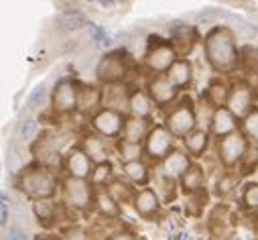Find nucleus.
<instances>
[{"label": "nucleus", "instance_id": "obj_7", "mask_svg": "<svg viewBox=\"0 0 258 240\" xmlns=\"http://www.w3.org/2000/svg\"><path fill=\"white\" fill-rule=\"evenodd\" d=\"M126 72H128V68H126V59H124L122 51L106 53L96 66V78L106 86L120 84L126 78Z\"/></svg>", "mask_w": 258, "mask_h": 240}, {"label": "nucleus", "instance_id": "obj_3", "mask_svg": "<svg viewBox=\"0 0 258 240\" xmlns=\"http://www.w3.org/2000/svg\"><path fill=\"white\" fill-rule=\"evenodd\" d=\"M165 129L175 139H187L193 131H198V116L191 98H181L171 108V112L165 118Z\"/></svg>", "mask_w": 258, "mask_h": 240}, {"label": "nucleus", "instance_id": "obj_10", "mask_svg": "<svg viewBox=\"0 0 258 240\" xmlns=\"http://www.w3.org/2000/svg\"><path fill=\"white\" fill-rule=\"evenodd\" d=\"M173 143H175V137L165 129V125H157V127H153L149 139L145 141V153L151 161L163 163L175 151Z\"/></svg>", "mask_w": 258, "mask_h": 240}, {"label": "nucleus", "instance_id": "obj_34", "mask_svg": "<svg viewBox=\"0 0 258 240\" xmlns=\"http://www.w3.org/2000/svg\"><path fill=\"white\" fill-rule=\"evenodd\" d=\"M240 175H250L258 169V145H252L250 143V149L248 153L244 155V159L240 161Z\"/></svg>", "mask_w": 258, "mask_h": 240}, {"label": "nucleus", "instance_id": "obj_35", "mask_svg": "<svg viewBox=\"0 0 258 240\" xmlns=\"http://www.w3.org/2000/svg\"><path fill=\"white\" fill-rule=\"evenodd\" d=\"M242 202L250 210H258V182H248L242 188Z\"/></svg>", "mask_w": 258, "mask_h": 240}, {"label": "nucleus", "instance_id": "obj_47", "mask_svg": "<svg viewBox=\"0 0 258 240\" xmlns=\"http://www.w3.org/2000/svg\"><path fill=\"white\" fill-rule=\"evenodd\" d=\"M35 240H47V238H41V236H37V238H35Z\"/></svg>", "mask_w": 258, "mask_h": 240}, {"label": "nucleus", "instance_id": "obj_22", "mask_svg": "<svg viewBox=\"0 0 258 240\" xmlns=\"http://www.w3.org/2000/svg\"><path fill=\"white\" fill-rule=\"evenodd\" d=\"M181 190L185 196H193L204 190V184H206V173H204V167L202 165H196L193 163L189 167V171L181 177Z\"/></svg>", "mask_w": 258, "mask_h": 240}, {"label": "nucleus", "instance_id": "obj_45", "mask_svg": "<svg viewBox=\"0 0 258 240\" xmlns=\"http://www.w3.org/2000/svg\"><path fill=\"white\" fill-rule=\"evenodd\" d=\"M106 240H137V238H135V234H133V232L120 230V232H114V234H110Z\"/></svg>", "mask_w": 258, "mask_h": 240}, {"label": "nucleus", "instance_id": "obj_33", "mask_svg": "<svg viewBox=\"0 0 258 240\" xmlns=\"http://www.w3.org/2000/svg\"><path fill=\"white\" fill-rule=\"evenodd\" d=\"M114 173H112V165L110 161L104 163V165H96V171H94V177H92V184L94 186H100V188H108L112 182H114Z\"/></svg>", "mask_w": 258, "mask_h": 240}, {"label": "nucleus", "instance_id": "obj_38", "mask_svg": "<svg viewBox=\"0 0 258 240\" xmlns=\"http://www.w3.org/2000/svg\"><path fill=\"white\" fill-rule=\"evenodd\" d=\"M240 62L248 72H258V47H250V45L244 47Z\"/></svg>", "mask_w": 258, "mask_h": 240}, {"label": "nucleus", "instance_id": "obj_15", "mask_svg": "<svg viewBox=\"0 0 258 240\" xmlns=\"http://www.w3.org/2000/svg\"><path fill=\"white\" fill-rule=\"evenodd\" d=\"M191 155L187 153V151H173L163 163H161V175H165V177H169V179H173V182H181V177L189 171V167L193 165L191 163V159H189Z\"/></svg>", "mask_w": 258, "mask_h": 240}, {"label": "nucleus", "instance_id": "obj_26", "mask_svg": "<svg viewBox=\"0 0 258 240\" xmlns=\"http://www.w3.org/2000/svg\"><path fill=\"white\" fill-rule=\"evenodd\" d=\"M102 92H104L102 108H112V110H118V112H120V108L128 110V96H131V94H126L124 88H120V86H106Z\"/></svg>", "mask_w": 258, "mask_h": 240}, {"label": "nucleus", "instance_id": "obj_25", "mask_svg": "<svg viewBox=\"0 0 258 240\" xmlns=\"http://www.w3.org/2000/svg\"><path fill=\"white\" fill-rule=\"evenodd\" d=\"M122 173L126 175L128 182H133L137 186H147L151 179V171L149 165L145 161H135V163H124L122 165Z\"/></svg>", "mask_w": 258, "mask_h": 240}, {"label": "nucleus", "instance_id": "obj_21", "mask_svg": "<svg viewBox=\"0 0 258 240\" xmlns=\"http://www.w3.org/2000/svg\"><path fill=\"white\" fill-rule=\"evenodd\" d=\"M153 106L155 104L151 102L149 94L143 90H133L131 96H128V112H131V116H135V118L149 120L153 114Z\"/></svg>", "mask_w": 258, "mask_h": 240}, {"label": "nucleus", "instance_id": "obj_4", "mask_svg": "<svg viewBox=\"0 0 258 240\" xmlns=\"http://www.w3.org/2000/svg\"><path fill=\"white\" fill-rule=\"evenodd\" d=\"M177 59H179V55L171 41L151 39L147 53H145V64L155 76H167V72L173 68Z\"/></svg>", "mask_w": 258, "mask_h": 240}, {"label": "nucleus", "instance_id": "obj_9", "mask_svg": "<svg viewBox=\"0 0 258 240\" xmlns=\"http://www.w3.org/2000/svg\"><path fill=\"white\" fill-rule=\"evenodd\" d=\"M124 123L126 118L122 112L112 110V108H102L92 116V127L96 135L104 139H118L124 133Z\"/></svg>", "mask_w": 258, "mask_h": 240}, {"label": "nucleus", "instance_id": "obj_8", "mask_svg": "<svg viewBox=\"0 0 258 240\" xmlns=\"http://www.w3.org/2000/svg\"><path fill=\"white\" fill-rule=\"evenodd\" d=\"M250 149V141L242 133H234L230 137H224L218 141V157L224 167H236L244 159V155Z\"/></svg>", "mask_w": 258, "mask_h": 240}, {"label": "nucleus", "instance_id": "obj_18", "mask_svg": "<svg viewBox=\"0 0 258 240\" xmlns=\"http://www.w3.org/2000/svg\"><path fill=\"white\" fill-rule=\"evenodd\" d=\"M153 127L149 120L145 118H135V116H128L126 123H124V133H122V139L128 141V143H137V145H143L149 135H151Z\"/></svg>", "mask_w": 258, "mask_h": 240}, {"label": "nucleus", "instance_id": "obj_36", "mask_svg": "<svg viewBox=\"0 0 258 240\" xmlns=\"http://www.w3.org/2000/svg\"><path fill=\"white\" fill-rule=\"evenodd\" d=\"M236 186H238V175H234V173H224V175L218 179V184H216V194H218L220 198H226Z\"/></svg>", "mask_w": 258, "mask_h": 240}, {"label": "nucleus", "instance_id": "obj_28", "mask_svg": "<svg viewBox=\"0 0 258 240\" xmlns=\"http://www.w3.org/2000/svg\"><path fill=\"white\" fill-rule=\"evenodd\" d=\"M206 98L216 106V108H224L228 104V98H230V88L222 82V80H214L208 90H206Z\"/></svg>", "mask_w": 258, "mask_h": 240}, {"label": "nucleus", "instance_id": "obj_30", "mask_svg": "<svg viewBox=\"0 0 258 240\" xmlns=\"http://www.w3.org/2000/svg\"><path fill=\"white\" fill-rule=\"evenodd\" d=\"M96 208H98V212L108 220V218H118L120 216V204H116V200L104 190V192H100L98 196H96Z\"/></svg>", "mask_w": 258, "mask_h": 240}, {"label": "nucleus", "instance_id": "obj_40", "mask_svg": "<svg viewBox=\"0 0 258 240\" xmlns=\"http://www.w3.org/2000/svg\"><path fill=\"white\" fill-rule=\"evenodd\" d=\"M45 100H47V88L41 84V86H37V88L31 92L29 104H31V108H39V106H43Z\"/></svg>", "mask_w": 258, "mask_h": 240}, {"label": "nucleus", "instance_id": "obj_17", "mask_svg": "<svg viewBox=\"0 0 258 240\" xmlns=\"http://www.w3.org/2000/svg\"><path fill=\"white\" fill-rule=\"evenodd\" d=\"M80 147H82L84 153L92 159L94 165H104V163H108L110 147H108V143H106L104 137H100V135H86V137L82 139V145H80Z\"/></svg>", "mask_w": 258, "mask_h": 240}, {"label": "nucleus", "instance_id": "obj_43", "mask_svg": "<svg viewBox=\"0 0 258 240\" xmlns=\"http://www.w3.org/2000/svg\"><path fill=\"white\" fill-rule=\"evenodd\" d=\"M9 198H7V194H3V206H0V224L3 226H7L9 224Z\"/></svg>", "mask_w": 258, "mask_h": 240}, {"label": "nucleus", "instance_id": "obj_41", "mask_svg": "<svg viewBox=\"0 0 258 240\" xmlns=\"http://www.w3.org/2000/svg\"><path fill=\"white\" fill-rule=\"evenodd\" d=\"M35 133H37V123H35V120H31V118H27L25 123L21 125V139L23 141H33Z\"/></svg>", "mask_w": 258, "mask_h": 240}, {"label": "nucleus", "instance_id": "obj_13", "mask_svg": "<svg viewBox=\"0 0 258 240\" xmlns=\"http://www.w3.org/2000/svg\"><path fill=\"white\" fill-rule=\"evenodd\" d=\"M147 94H149V98L155 106L165 108V106H169L177 100L179 90L167 80V76H153L147 82Z\"/></svg>", "mask_w": 258, "mask_h": 240}, {"label": "nucleus", "instance_id": "obj_46", "mask_svg": "<svg viewBox=\"0 0 258 240\" xmlns=\"http://www.w3.org/2000/svg\"><path fill=\"white\" fill-rule=\"evenodd\" d=\"M7 167H9L11 173H19V171H17V155H15L13 151L7 153Z\"/></svg>", "mask_w": 258, "mask_h": 240}, {"label": "nucleus", "instance_id": "obj_42", "mask_svg": "<svg viewBox=\"0 0 258 240\" xmlns=\"http://www.w3.org/2000/svg\"><path fill=\"white\" fill-rule=\"evenodd\" d=\"M63 240H88V236H86V230L84 228L74 226V228L63 232Z\"/></svg>", "mask_w": 258, "mask_h": 240}, {"label": "nucleus", "instance_id": "obj_27", "mask_svg": "<svg viewBox=\"0 0 258 240\" xmlns=\"http://www.w3.org/2000/svg\"><path fill=\"white\" fill-rule=\"evenodd\" d=\"M116 153H118V159L124 163H135V161H143L141 157L145 155V145H137V143H128L124 139L118 141L116 145Z\"/></svg>", "mask_w": 258, "mask_h": 240}, {"label": "nucleus", "instance_id": "obj_6", "mask_svg": "<svg viewBox=\"0 0 258 240\" xmlns=\"http://www.w3.org/2000/svg\"><path fill=\"white\" fill-rule=\"evenodd\" d=\"M51 106L53 112L59 116L76 112L80 108V84L70 78L59 80L51 94Z\"/></svg>", "mask_w": 258, "mask_h": 240}, {"label": "nucleus", "instance_id": "obj_31", "mask_svg": "<svg viewBox=\"0 0 258 240\" xmlns=\"http://www.w3.org/2000/svg\"><path fill=\"white\" fill-rule=\"evenodd\" d=\"M242 135L252 143L258 145V108L254 106V110L242 120Z\"/></svg>", "mask_w": 258, "mask_h": 240}, {"label": "nucleus", "instance_id": "obj_32", "mask_svg": "<svg viewBox=\"0 0 258 240\" xmlns=\"http://www.w3.org/2000/svg\"><path fill=\"white\" fill-rule=\"evenodd\" d=\"M214 114H216V106L206 98L200 102V106L196 108V116H198V127H202L206 131V127L212 125V120H214Z\"/></svg>", "mask_w": 258, "mask_h": 240}, {"label": "nucleus", "instance_id": "obj_20", "mask_svg": "<svg viewBox=\"0 0 258 240\" xmlns=\"http://www.w3.org/2000/svg\"><path fill=\"white\" fill-rule=\"evenodd\" d=\"M104 104V92L96 86H80V112L82 114H96L98 110H102L100 106Z\"/></svg>", "mask_w": 258, "mask_h": 240}, {"label": "nucleus", "instance_id": "obj_44", "mask_svg": "<svg viewBox=\"0 0 258 240\" xmlns=\"http://www.w3.org/2000/svg\"><path fill=\"white\" fill-rule=\"evenodd\" d=\"M9 240H31V238H29V234H27L23 228H11Z\"/></svg>", "mask_w": 258, "mask_h": 240}, {"label": "nucleus", "instance_id": "obj_1", "mask_svg": "<svg viewBox=\"0 0 258 240\" xmlns=\"http://www.w3.org/2000/svg\"><path fill=\"white\" fill-rule=\"evenodd\" d=\"M204 53L208 64L218 74H230L240 64L236 35L230 27H214L204 39Z\"/></svg>", "mask_w": 258, "mask_h": 240}, {"label": "nucleus", "instance_id": "obj_16", "mask_svg": "<svg viewBox=\"0 0 258 240\" xmlns=\"http://www.w3.org/2000/svg\"><path fill=\"white\" fill-rule=\"evenodd\" d=\"M210 133L218 139H224V137H230L234 133H238V118L224 106V108H216V114H214V120L210 125Z\"/></svg>", "mask_w": 258, "mask_h": 240}, {"label": "nucleus", "instance_id": "obj_14", "mask_svg": "<svg viewBox=\"0 0 258 240\" xmlns=\"http://www.w3.org/2000/svg\"><path fill=\"white\" fill-rule=\"evenodd\" d=\"M135 212L145 218V220H153L159 210H161V196L151 190V188H143V190H137V196H135Z\"/></svg>", "mask_w": 258, "mask_h": 240}, {"label": "nucleus", "instance_id": "obj_39", "mask_svg": "<svg viewBox=\"0 0 258 240\" xmlns=\"http://www.w3.org/2000/svg\"><path fill=\"white\" fill-rule=\"evenodd\" d=\"M86 21H84V17H82V13H78V11H68L66 15L61 17V25L66 27L68 31H74V29H80L82 25H84Z\"/></svg>", "mask_w": 258, "mask_h": 240}, {"label": "nucleus", "instance_id": "obj_29", "mask_svg": "<svg viewBox=\"0 0 258 240\" xmlns=\"http://www.w3.org/2000/svg\"><path fill=\"white\" fill-rule=\"evenodd\" d=\"M114 200H116V204H128V202H135V196H137V192L128 186L126 182H122V179H114V182L108 186V190H106Z\"/></svg>", "mask_w": 258, "mask_h": 240}, {"label": "nucleus", "instance_id": "obj_2", "mask_svg": "<svg viewBox=\"0 0 258 240\" xmlns=\"http://www.w3.org/2000/svg\"><path fill=\"white\" fill-rule=\"evenodd\" d=\"M57 186L59 179L53 169L41 163L27 165L17 177V188L35 202H49L57 194Z\"/></svg>", "mask_w": 258, "mask_h": 240}, {"label": "nucleus", "instance_id": "obj_19", "mask_svg": "<svg viewBox=\"0 0 258 240\" xmlns=\"http://www.w3.org/2000/svg\"><path fill=\"white\" fill-rule=\"evenodd\" d=\"M167 80L177 88V90H187L193 84V66L189 59L179 57L173 64V68L167 72Z\"/></svg>", "mask_w": 258, "mask_h": 240}, {"label": "nucleus", "instance_id": "obj_5", "mask_svg": "<svg viewBox=\"0 0 258 240\" xmlns=\"http://www.w3.org/2000/svg\"><path fill=\"white\" fill-rule=\"evenodd\" d=\"M61 198H63V204L72 210H88L90 204L96 202L94 184L86 182V179L68 177L66 182L61 184Z\"/></svg>", "mask_w": 258, "mask_h": 240}, {"label": "nucleus", "instance_id": "obj_37", "mask_svg": "<svg viewBox=\"0 0 258 240\" xmlns=\"http://www.w3.org/2000/svg\"><path fill=\"white\" fill-rule=\"evenodd\" d=\"M33 210H35V216L39 218V222H43V224H47L49 220H53L55 214H57V208L51 202H35L33 204Z\"/></svg>", "mask_w": 258, "mask_h": 240}, {"label": "nucleus", "instance_id": "obj_11", "mask_svg": "<svg viewBox=\"0 0 258 240\" xmlns=\"http://www.w3.org/2000/svg\"><path fill=\"white\" fill-rule=\"evenodd\" d=\"M226 108L238 120H244L254 110V104H252V86L248 82H244V80L234 82L230 86V98H228Z\"/></svg>", "mask_w": 258, "mask_h": 240}, {"label": "nucleus", "instance_id": "obj_48", "mask_svg": "<svg viewBox=\"0 0 258 240\" xmlns=\"http://www.w3.org/2000/svg\"><path fill=\"white\" fill-rule=\"evenodd\" d=\"M51 240H53V238H51Z\"/></svg>", "mask_w": 258, "mask_h": 240}, {"label": "nucleus", "instance_id": "obj_12", "mask_svg": "<svg viewBox=\"0 0 258 240\" xmlns=\"http://www.w3.org/2000/svg\"><path fill=\"white\" fill-rule=\"evenodd\" d=\"M66 171L70 177L74 179H90L94 177V171H96V165L92 163V159L84 153L82 147H72L66 155Z\"/></svg>", "mask_w": 258, "mask_h": 240}, {"label": "nucleus", "instance_id": "obj_23", "mask_svg": "<svg viewBox=\"0 0 258 240\" xmlns=\"http://www.w3.org/2000/svg\"><path fill=\"white\" fill-rule=\"evenodd\" d=\"M33 155H35V163H41V165H47L57 155V141L49 131L43 133L41 139L33 145Z\"/></svg>", "mask_w": 258, "mask_h": 240}, {"label": "nucleus", "instance_id": "obj_24", "mask_svg": "<svg viewBox=\"0 0 258 240\" xmlns=\"http://www.w3.org/2000/svg\"><path fill=\"white\" fill-rule=\"evenodd\" d=\"M183 145H185V151L191 155V157H202L210 145V133L204 131V129H198L193 131L187 139H183Z\"/></svg>", "mask_w": 258, "mask_h": 240}]
</instances>
